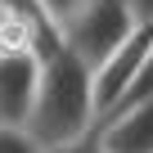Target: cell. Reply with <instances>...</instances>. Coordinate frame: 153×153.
<instances>
[{
	"label": "cell",
	"instance_id": "obj_6",
	"mask_svg": "<svg viewBox=\"0 0 153 153\" xmlns=\"http://www.w3.org/2000/svg\"><path fill=\"white\" fill-rule=\"evenodd\" d=\"M0 153H50L32 126H0Z\"/></svg>",
	"mask_w": 153,
	"mask_h": 153
},
{
	"label": "cell",
	"instance_id": "obj_1",
	"mask_svg": "<svg viewBox=\"0 0 153 153\" xmlns=\"http://www.w3.org/2000/svg\"><path fill=\"white\" fill-rule=\"evenodd\" d=\"M27 126L45 140V149L68 144V140H76V135H86V131L99 126L95 68L72 45H59L54 54H45L41 90H36V108H32Z\"/></svg>",
	"mask_w": 153,
	"mask_h": 153
},
{
	"label": "cell",
	"instance_id": "obj_4",
	"mask_svg": "<svg viewBox=\"0 0 153 153\" xmlns=\"http://www.w3.org/2000/svg\"><path fill=\"white\" fill-rule=\"evenodd\" d=\"M149 54H153V23H140L135 36H131L122 50H113V54L95 68V99H99V117L117 108V99L131 90V81L140 76V68H144Z\"/></svg>",
	"mask_w": 153,
	"mask_h": 153
},
{
	"label": "cell",
	"instance_id": "obj_3",
	"mask_svg": "<svg viewBox=\"0 0 153 153\" xmlns=\"http://www.w3.org/2000/svg\"><path fill=\"white\" fill-rule=\"evenodd\" d=\"M45 59L36 50H5L0 54V126H27L41 90Z\"/></svg>",
	"mask_w": 153,
	"mask_h": 153
},
{
	"label": "cell",
	"instance_id": "obj_9",
	"mask_svg": "<svg viewBox=\"0 0 153 153\" xmlns=\"http://www.w3.org/2000/svg\"><path fill=\"white\" fill-rule=\"evenodd\" d=\"M131 9H135L140 23H153V0H131Z\"/></svg>",
	"mask_w": 153,
	"mask_h": 153
},
{
	"label": "cell",
	"instance_id": "obj_2",
	"mask_svg": "<svg viewBox=\"0 0 153 153\" xmlns=\"http://www.w3.org/2000/svg\"><path fill=\"white\" fill-rule=\"evenodd\" d=\"M135 27H140V18L131 9V0H81V9L63 27V41L90 68H99L113 50H122L135 36Z\"/></svg>",
	"mask_w": 153,
	"mask_h": 153
},
{
	"label": "cell",
	"instance_id": "obj_5",
	"mask_svg": "<svg viewBox=\"0 0 153 153\" xmlns=\"http://www.w3.org/2000/svg\"><path fill=\"white\" fill-rule=\"evenodd\" d=\"M99 135L108 153H153V99H140L99 117Z\"/></svg>",
	"mask_w": 153,
	"mask_h": 153
},
{
	"label": "cell",
	"instance_id": "obj_7",
	"mask_svg": "<svg viewBox=\"0 0 153 153\" xmlns=\"http://www.w3.org/2000/svg\"><path fill=\"white\" fill-rule=\"evenodd\" d=\"M50 153H108V144H104V135H99V126H95V131L76 135V140H68V144H54Z\"/></svg>",
	"mask_w": 153,
	"mask_h": 153
},
{
	"label": "cell",
	"instance_id": "obj_8",
	"mask_svg": "<svg viewBox=\"0 0 153 153\" xmlns=\"http://www.w3.org/2000/svg\"><path fill=\"white\" fill-rule=\"evenodd\" d=\"M36 5H41V9H45V14L59 23V27H68V18L81 9V0H36Z\"/></svg>",
	"mask_w": 153,
	"mask_h": 153
}]
</instances>
